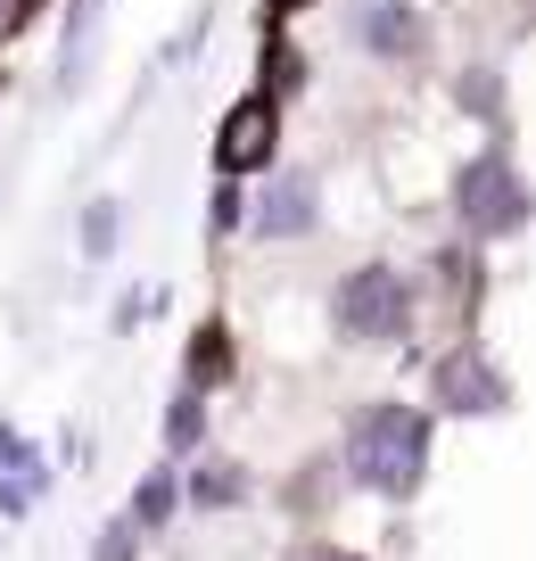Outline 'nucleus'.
Wrapping results in <instances>:
<instances>
[{
	"instance_id": "1",
	"label": "nucleus",
	"mask_w": 536,
	"mask_h": 561,
	"mask_svg": "<svg viewBox=\"0 0 536 561\" xmlns=\"http://www.w3.org/2000/svg\"><path fill=\"white\" fill-rule=\"evenodd\" d=\"M346 471L364 479L372 495H413L430 471V421L413 404H372L346 430Z\"/></svg>"
},
{
	"instance_id": "2",
	"label": "nucleus",
	"mask_w": 536,
	"mask_h": 561,
	"mask_svg": "<svg viewBox=\"0 0 536 561\" xmlns=\"http://www.w3.org/2000/svg\"><path fill=\"white\" fill-rule=\"evenodd\" d=\"M454 215H463L470 240H512V231L528 224V191H520V174H512L503 149H487V158L463 165V182H454Z\"/></svg>"
},
{
	"instance_id": "3",
	"label": "nucleus",
	"mask_w": 536,
	"mask_h": 561,
	"mask_svg": "<svg viewBox=\"0 0 536 561\" xmlns=\"http://www.w3.org/2000/svg\"><path fill=\"white\" fill-rule=\"evenodd\" d=\"M404 322H413V289H404V273H388V264H364V273L339 289V331L346 339L388 347V339H404Z\"/></svg>"
},
{
	"instance_id": "4",
	"label": "nucleus",
	"mask_w": 536,
	"mask_h": 561,
	"mask_svg": "<svg viewBox=\"0 0 536 561\" xmlns=\"http://www.w3.org/2000/svg\"><path fill=\"white\" fill-rule=\"evenodd\" d=\"M273 140H281V107L240 100L224 116V133H215V158H224V174H256V165H273Z\"/></svg>"
},
{
	"instance_id": "5",
	"label": "nucleus",
	"mask_w": 536,
	"mask_h": 561,
	"mask_svg": "<svg viewBox=\"0 0 536 561\" xmlns=\"http://www.w3.org/2000/svg\"><path fill=\"white\" fill-rule=\"evenodd\" d=\"M437 404H446V413H503V404H512V380H503L479 347H463V355L437 364Z\"/></svg>"
},
{
	"instance_id": "6",
	"label": "nucleus",
	"mask_w": 536,
	"mask_h": 561,
	"mask_svg": "<svg viewBox=\"0 0 536 561\" xmlns=\"http://www.w3.org/2000/svg\"><path fill=\"white\" fill-rule=\"evenodd\" d=\"M297 231H313V174L264 182V207H256V240H297Z\"/></svg>"
},
{
	"instance_id": "7",
	"label": "nucleus",
	"mask_w": 536,
	"mask_h": 561,
	"mask_svg": "<svg viewBox=\"0 0 536 561\" xmlns=\"http://www.w3.org/2000/svg\"><path fill=\"white\" fill-rule=\"evenodd\" d=\"M355 34H364L380 58L421 50V18H413V0H355Z\"/></svg>"
},
{
	"instance_id": "8",
	"label": "nucleus",
	"mask_w": 536,
	"mask_h": 561,
	"mask_svg": "<svg viewBox=\"0 0 536 561\" xmlns=\"http://www.w3.org/2000/svg\"><path fill=\"white\" fill-rule=\"evenodd\" d=\"M91 34H100V0H75V18H67V75L91 58Z\"/></svg>"
},
{
	"instance_id": "9",
	"label": "nucleus",
	"mask_w": 536,
	"mask_h": 561,
	"mask_svg": "<svg viewBox=\"0 0 536 561\" xmlns=\"http://www.w3.org/2000/svg\"><path fill=\"white\" fill-rule=\"evenodd\" d=\"M107 248H116V198H100L83 215V256H107Z\"/></svg>"
},
{
	"instance_id": "10",
	"label": "nucleus",
	"mask_w": 536,
	"mask_h": 561,
	"mask_svg": "<svg viewBox=\"0 0 536 561\" xmlns=\"http://www.w3.org/2000/svg\"><path fill=\"white\" fill-rule=\"evenodd\" d=\"M166 512H173V479H149V488L133 495V520L140 528H166Z\"/></svg>"
},
{
	"instance_id": "11",
	"label": "nucleus",
	"mask_w": 536,
	"mask_h": 561,
	"mask_svg": "<svg viewBox=\"0 0 536 561\" xmlns=\"http://www.w3.org/2000/svg\"><path fill=\"white\" fill-rule=\"evenodd\" d=\"M166 438H173V446H191V438H198V397H173V421H166Z\"/></svg>"
},
{
	"instance_id": "12",
	"label": "nucleus",
	"mask_w": 536,
	"mask_h": 561,
	"mask_svg": "<svg viewBox=\"0 0 536 561\" xmlns=\"http://www.w3.org/2000/svg\"><path fill=\"white\" fill-rule=\"evenodd\" d=\"M100 561H133V545H124V528H107V545H100Z\"/></svg>"
},
{
	"instance_id": "13",
	"label": "nucleus",
	"mask_w": 536,
	"mask_h": 561,
	"mask_svg": "<svg viewBox=\"0 0 536 561\" xmlns=\"http://www.w3.org/2000/svg\"><path fill=\"white\" fill-rule=\"evenodd\" d=\"M297 561H364V553H339V545H306Z\"/></svg>"
},
{
	"instance_id": "14",
	"label": "nucleus",
	"mask_w": 536,
	"mask_h": 561,
	"mask_svg": "<svg viewBox=\"0 0 536 561\" xmlns=\"http://www.w3.org/2000/svg\"><path fill=\"white\" fill-rule=\"evenodd\" d=\"M273 9H281V18H289V9H306V0H273Z\"/></svg>"
}]
</instances>
